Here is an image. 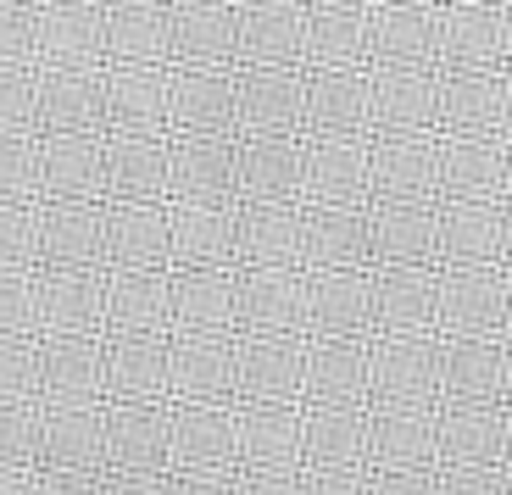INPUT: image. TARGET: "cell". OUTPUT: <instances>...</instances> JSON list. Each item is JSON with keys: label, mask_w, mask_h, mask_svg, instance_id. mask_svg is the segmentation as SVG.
I'll list each match as a JSON object with an SVG mask.
<instances>
[{"label": "cell", "mask_w": 512, "mask_h": 495, "mask_svg": "<svg viewBox=\"0 0 512 495\" xmlns=\"http://www.w3.org/2000/svg\"><path fill=\"white\" fill-rule=\"evenodd\" d=\"M412 201L435 206V134H379L368 140V206Z\"/></svg>", "instance_id": "cell-18"}, {"label": "cell", "mask_w": 512, "mask_h": 495, "mask_svg": "<svg viewBox=\"0 0 512 495\" xmlns=\"http://www.w3.org/2000/svg\"><path fill=\"white\" fill-rule=\"evenodd\" d=\"M440 6L435 0H373L368 6V67H435Z\"/></svg>", "instance_id": "cell-16"}, {"label": "cell", "mask_w": 512, "mask_h": 495, "mask_svg": "<svg viewBox=\"0 0 512 495\" xmlns=\"http://www.w3.org/2000/svg\"><path fill=\"white\" fill-rule=\"evenodd\" d=\"M307 123V67H234V134L301 140Z\"/></svg>", "instance_id": "cell-7"}, {"label": "cell", "mask_w": 512, "mask_h": 495, "mask_svg": "<svg viewBox=\"0 0 512 495\" xmlns=\"http://www.w3.org/2000/svg\"><path fill=\"white\" fill-rule=\"evenodd\" d=\"M106 206L167 201V134H101Z\"/></svg>", "instance_id": "cell-28"}, {"label": "cell", "mask_w": 512, "mask_h": 495, "mask_svg": "<svg viewBox=\"0 0 512 495\" xmlns=\"http://www.w3.org/2000/svg\"><path fill=\"white\" fill-rule=\"evenodd\" d=\"M507 39H512V12L501 6V0L440 6V56H435V67L507 73Z\"/></svg>", "instance_id": "cell-9"}, {"label": "cell", "mask_w": 512, "mask_h": 495, "mask_svg": "<svg viewBox=\"0 0 512 495\" xmlns=\"http://www.w3.org/2000/svg\"><path fill=\"white\" fill-rule=\"evenodd\" d=\"M301 473H368V407H301Z\"/></svg>", "instance_id": "cell-30"}, {"label": "cell", "mask_w": 512, "mask_h": 495, "mask_svg": "<svg viewBox=\"0 0 512 495\" xmlns=\"http://www.w3.org/2000/svg\"><path fill=\"white\" fill-rule=\"evenodd\" d=\"M34 267H39L34 206H0V273H34Z\"/></svg>", "instance_id": "cell-53"}, {"label": "cell", "mask_w": 512, "mask_h": 495, "mask_svg": "<svg viewBox=\"0 0 512 495\" xmlns=\"http://www.w3.org/2000/svg\"><path fill=\"white\" fill-rule=\"evenodd\" d=\"M507 340H440V407H507Z\"/></svg>", "instance_id": "cell-21"}, {"label": "cell", "mask_w": 512, "mask_h": 495, "mask_svg": "<svg viewBox=\"0 0 512 495\" xmlns=\"http://www.w3.org/2000/svg\"><path fill=\"white\" fill-rule=\"evenodd\" d=\"M167 262H173L167 201L106 206V273H167Z\"/></svg>", "instance_id": "cell-35"}, {"label": "cell", "mask_w": 512, "mask_h": 495, "mask_svg": "<svg viewBox=\"0 0 512 495\" xmlns=\"http://www.w3.org/2000/svg\"><path fill=\"white\" fill-rule=\"evenodd\" d=\"M368 495H435V473H368Z\"/></svg>", "instance_id": "cell-61"}, {"label": "cell", "mask_w": 512, "mask_h": 495, "mask_svg": "<svg viewBox=\"0 0 512 495\" xmlns=\"http://www.w3.org/2000/svg\"><path fill=\"white\" fill-rule=\"evenodd\" d=\"M301 206L234 201V262L240 267H295Z\"/></svg>", "instance_id": "cell-46"}, {"label": "cell", "mask_w": 512, "mask_h": 495, "mask_svg": "<svg viewBox=\"0 0 512 495\" xmlns=\"http://www.w3.org/2000/svg\"><path fill=\"white\" fill-rule=\"evenodd\" d=\"M34 495H106L95 473H34Z\"/></svg>", "instance_id": "cell-58"}, {"label": "cell", "mask_w": 512, "mask_h": 495, "mask_svg": "<svg viewBox=\"0 0 512 495\" xmlns=\"http://www.w3.org/2000/svg\"><path fill=\"white\" fill-rule=\"evenodd\" d=\"M167 67H234V6H167Z\"/></svg>", "instance_id": "cell-42"}, {"label": "cell", "mask_w": 512, "mask_h": 495, "mask_svg": "<svg viewBox=\"0 0 512 495\" xmlns=\"http://www.w3.org/2000/svg\"><path fill=\"white\" fill-rule=\"evenodd\" d=\"M234 495H301V473H234Z\"/></svg>", "instance_id": "cell-60"}, {"label": "cell", "mask_w": 512, "mask_h": 495, "mask_svg": "<svg viewBox=\"0 0 512 495\" xmlns=\"http://www.w3.org/2000/svg\"><path fill=\"white\" fill-rule=\"evenodd\" d=\"M512 89L507 73H462L435 67V128L462 140H507Z\"/></svg>", "instance_id": "cell-6"}, {"label": "cell", "mask_w": 512, "mask_h": 495, "mask_svg": "<svg viewBox=\"0 0 512 495\" xmlns=\"http://www.w3.org/2000/svg\"><path fill=\"white\" fill-rule=\"evenodd\" d=\"M106 134H167V67H106Z\"/></svg>", "instance_id": "cell-43"}, {"label": "cell", "mask_w": 512, "mask_h": 495, "mask_svg": "<svg viewBox=\"0 0 512 495\" xmlns=\"http://www.w3.org/2000/svg\"><path fill=\"white\" fill-rule=\"evenodd\" d=\"M173 334L234 340V267H167Z\"/></svg>", "instance_id": "cell-27"}, {"label": "cell", "mask_w": 512, "mask_h": 495, "mask_svg": "<svg viewBox=\"0 0 512 495\" xmlns=\"http://www.w3.org/2000/svg\"><path fill=\"white\" fill-rule=\"evenodd\" d=\"M435 495H507V468H440Z\"/></svg>", "instance_id": "cell-57"}, {"label": "cell", "mask_w": 512, "mask_h": 495, "mask_svg": "<svg viewBox=\"0 0 512 495\" xmlns=\"http://www.w3.org/2000/svg\"><path fill=\"white\" fill-rule=\"evenodd\" d=\"M34 234H39V267H101L106 273V206L101 201H39Z\"/></svg>", "instance_id": "cell-19"}, {"label": "cell", "mask_w": 512, "mask_h": 495, "mask_svg": "<svg viewBox=\"0 0 512 495\" xmlns=\"http://www.w3.org/2000/svg\"><path fill=\"white\" fill-rule=\"evenodd\" d=\"M34 128L39 134H106V67H39Z\"/></svg>", "instance_id": "cell-11"}, {"label": "cell", "mask_w": 512, "mask_h": 495, "mask_svg": "<svg viewBox=\"0 0 512 495\" xmlns=\"http://www.w3.org/2000/svg\"><path fill=\"white\" fill-rule=\"evenodd\" d=\"M373 334H435V267H368Z\"/></svg>", "instance_id": "cell-41"}, {"label": "cell", "mask_w": 512, "mask_h": 495, "mask_svg": "<svg viewBox=\"0 0 512 495\" xmlns=\"http://www.w3.org/2000/svg\"><path fill=\"white\" fill-rule=\"evenodd\" d=\"M106 473H167V401H101Z\"/></svg>", "instance_id": "cell-29"}, {"label": "cell", "mask_w": 512, "mask_h": 495, "mask_svg": "<svg viewBox=\"0 0 512 495\" xmlns=\"http://www.w3.org/2000/svg\"><path fill=\"white\" fill-rule=\"evenodd\" d=\"M173 267H234V206H167Z\"/></svg>", "instance_id": "cell-49"}, {"label": "cell", "mask_w": 512, "mask_h": 495, "mask_svg": "<svg viewBox=\"0 0 512 495\" xmlns=\"http://www.w3.org/2000/svg\"><path fill=\"white\" fill-rule=\"evenodd\" d=\"M301 67H368V6L362 0L307 6V62Z\"/></svg>", "instance_id": "cell-47"}, {"label": "cell", "mask_w": 512, "mask_h": 495, "mask_svg": "<svg viewBox=\"0 0 512 495\" xmlns=\"http://www.w3.org/2000/svg\"><path fill=\"white\" fill-rule=\"evenodd\" d=\"M0 495H34V473L0 468Z\"/></svg>", "instance_id": "cell-64"}, {"label": "cell", "mask_w": 512, "mask_h": 495, "mask_svg": "<svg viewBox=\"0 0 512 495\" xmlns=\"http://www.w3.org/2000/svg\"><path fill=\"white\" fill-rule=\"evenodd\" d=\"M39 401L34 340H0V407H28Z\"/></svg>", "instance_id": "cell-54"}, {"label": "cell", "mask_w": 512, "mask_h": 495, "mask_svg": "<svg viewBox=\"0 0 512 495\" xmlns=\"http://www.w3.org/2000/svg\"><path fill=\"white\" fill-rule=\"evenodd\" d=\"M368 223V267H429L435 262V206L373 201Z\"/></svg>", "instance_id": "cell-38"}, {"label": "cell", "mask_w": 512, "mask_h": 495, "mask_svg": "<svg viewBox=\"0 0 512 495\" xmlns=\"http://www.w3.org/2000/svg\"><path fill=\"white\" fill-rule=\"evenodd\" d=\"M440 340H507V267H435Z\"/></svg>", "instance_id": "cell-2"}, {"label": "cell", "mask_w": 512, "mask_h": 495, "mask_svg": "<svg viewBox=\"0 0 512 495\" xmlns=\"http://www.w3.org/2000/svg\"><path fill=\"white\" fill-rule=\"evenodd\" d=\"M34 73L39 67H0V134H34Z\"/></svg>", "instance_id": "cell-56"}, {"label": "cell", "mask_w": 512, "mask_h": 495, "mask_svg": "<svg viewBox=\"0 0 512 495\" xmlns=\"http://www.w3.org/2000/svg\"><path fill=\"white\" fill-rule=\"evenodd\" d=\"M307 134L368 140V67H307Z\"/></svg>", "instance_id": "cell-37"}, {"label": "cell", "mask_w": 512, "mask_h": 495, "mask_svg": "<svg viewBox=\"0 0 512 495\" xmlns=\"http://www.w3.org/2000/svg\"><path fill=\"white\" fill-rule=\"evenodd\" d=\"M301 273H329V267H368V223L346 206H301V240H295Z\"/></svg>", "instance_id": "cell-40"}, {"label": "cell", "mask_w": 512, "mask_h": 495, "mask_svg": "<svg viewBox=\"0 0 512 495\" xmlns=\"http://www.w3.org/2000/svg\"><path fill=\"white\" fill-rule=\"evenodd\" d=\"M101 401H167V340L101 334Z\"/></svg>", "instance_id": "cell-39"}, {"label": "cell", "mask_w": 512, "mask_h": 495, "mask_svg": "<svg viewBox=\"0 0 512 495\" xmlns=\"http://www.w3.org/2000/svg\"><path fill=\"white\" fill-rule=\"evenodd\" d=\"M0 67H39V6L0 0Z\"/></svg>", "instance_id": "cell-52"}, {"label": "cell", "mask_w": 512, "mask_h": 495, "mask_svg": "<svg viewBox=\"0 0 512 495\" xmlns=\"http://www.w3.org/2000/svg\"><path fill=\"white\" fill-rule=\"evenodd\" d=\"M301 351L290 334H234V407H295L301 395Z\"/></svg>", "instance_id": "cell-12"}, {"label": "cell", "mask_w": 512, "mask_h": 495, "mask_svg": "<svg viewBox=\"0 0 512 495\" xmlns=\"http://www.w3.org/2000/svg\"><path fill=\"white\" fill-rule=\"evenodd\" d=\"M234 201L301 206V140H284V134H240Z\"/></svg>", "instance_id": "cell-31"}, {"label": "cell", "mask_w": 512, "mask_h": 495, "mask_svg": "<svg viewBox=\"0 0 512 495\" xmlns=\"http://www.w3.org/2000/svg\"><path fill=\"white\" fill-rule=\"evenodd\" d=\"M507 201H435V262L440 267H501L507 262Z\"/></svg>", "instance_id": "cell-14"}, {"label": "cell", "mask_w": 512, "mask_h": 495, "mask_svg": "<svg viewBox=\"0 0 512 495\" xmlns=\"http://www.w3.org/2000/svg\"><path fill=\"white\" fill-rule=\"evenodd\" d=\"M34 368H39V407L101 401V340H84V334H39Z\"/></svg>", "instance_id": "cell-36"}, {"label": "cell", "mask_w": 512, "mask_h": 495, "mask_svg": "<svg viewBox=\"0 0 512 495\" xmlns=\"http://www.w3.org/2000/svg\"><path fill=\"white\" fill-rule=\"evenodd\" d=\"M507 407H435L440 468H507Z\"/></svg>", "instance_id": "cell-34"}, {"label": "cell", "mask_w": 512, "mask_h": 495, "mask_svg": "<svg viewBox=\"0 0 512 495\" xmlns=\"http://www.w3.org/2000/svg\"><path fill=\"white\" fill-rule=\"evenodd\" d=\"M34 462H39V401L0 407V468L34 473Z\"/></svg>", "instance_id": "cell-51"}, {"label": "cell", "mask_w": 512, "mask_h": 495, "mask_svg": "<svg viewBox=\"0 0 512 495\" xmlns=\"http://www.w3.org/2000/svg\"><path fill=\"white\" fill-rule=\"evenodd\" d=\"M234 473H301V407H234Z\"/></svg>", "instance_id": "cell-25"}, {"label": "cell", "mask_w": 512, "mask_h": 495, "mask_svg": "<svg viewBox=\"0 0 512 495\" xmlns=\"http://www.w3.org/2000/svg\"><path fill=\"white\" fill-rule=\"evenodd\" d=\"M106 67H167V6L151 0H123L101 6Z\"/></svg>", "instance_id": "cell-45"}, {"label": "cell", "mask_w": 512, "mask_h": 495, "mask_svg": "<svg viewBox=\"0 0 512 495\" xmlns=\"http://www.w3.org/2000/svg\"><path fill=\"white\" fill-rule=\"evenodd\" d=\"M34 273H0V340H39L34 323Z\"/></svg>", "instance_id": "cell-55"}, {"label": "cell", "mask_w": 512, "mask_h": 495, "mask_svg": "<svg viewBox=\"0 0 512 495\" xmlns=\"http://www.w3.org/2000/svg\"><path fill=\"white\" fill-rule=\"evenodd\" d=\"M39 201H101L106 206L101 134H39Z\"/></svg>", "instance_id": "cell-32"}, {"label": "cell", "mask_w": 512, "mask_h": 495, "mask_svg": "<svg viewBox=\"0 0 512 495\" xmlns=\"http://www.w3.org/2000/svg\"><path fill=\"white\" fill-rule=\"evenodd\" d=\"M373 407H440V334H373L368 412Z\"/></svg>", "instance_id": "cell-1"}, {"label": "cell", "mask_w": 512, "mask_h": 495, "mask_svg": "<svg viewBox=\"0 0 512 495\" xmlns=\"http://www.w3.org/2000/svg\"><path fill=\"white\" fill-rule=\"evenodd\" d=\"M435 195L440 201H507V140L435 134Z\"/></svg>", "instance_id": "cell-22"}, {"label": "cell", "mask_w": 512, "mask_h": 495, "mask_svg": "<svg viewBox=\"0 0 512 495\" xmlns=\"http://www.w3.org/2000/svg\"><path fill=\"white\" fill-rule=\"evenodd\" d=\"M173 495H234V473H223V479H173Z\"/></svg>", "instance_id": "cell-63"}, {"label": "cell", "mask_w": 512, "mask_h": 495, "mask_svg": "<svg viewBox=\"0 0 512 495\" xmlns=\"http://www.w3.org/2000/svg\"><path fill=\"white\" fill-rule=\"evenodd\" d=\"M301 495H368V473H301Z\"/></svg>", "instance_id": "cell-59"}, {"label": "cell", "mask_w": 512, "mask_h": 495, "mask_svg": "<svg viewBox=\"0 0 512 495\" xmlns=\"http://www.w3.org/2000/svg\"><path fill=\"white\" fill-rule=\"evenodd\" d=\"M240 134H167V206H234Z\"/></svg>", "instance_id": "cell-4"}, {"label": "cell", "mask_w": 512, "mask_h": 495, "mask_svg": "<svg viewBox=\"0 0 512 495\" xmlns=\"http://www.w3.org/2000/svg\"><path fill=\"white\" fill-rule=\"evenodd\" d=\"M173 134H234V67H167Z\"/></svg>", "instance_id": "cell-26"}, {"label": "cell", "mask_w": 512, "mask_h": 495, "mask_svg": "<svg viewBox=\"0 0 512 495\" xmlns=\"http://www.w3.org/2000/svg\"><path fill=\"white\" fill-rule=\"evenodd\" d=\"M167 395L173 401H229L234 407V340L167 334Z\"/></svg>", "instance_id": "cell-33"}, {"label": "cell", "mask_w": 512, "mask_h": 495, "mask_svg": "<svg viewBox=\"0 0 512 495\" xmlns=\"http://www.w3.org/2000/svg\"><path fill=\"white\" fill-rule=\"evenodd\" d=\"M234 473L229 401H167V479H223Z\"/></svg>", "instance_id": "cell-3"}, {"label": "cell", "mask_w": 512, "mask_h": 495, "mask_svg": "<svg viewBox=\"0 0 512 495\" xmlns=\"http://www.w3.org/2000/svg\"><path fill=\"white\" fill-rule=\"evenodd\" d=\"M39 67H106L101 6H39Z\"/></svg>", "instance_id": "cell-48"}, {"label": "cell", "mask_w": 512, "mask_h": 495, "mask_svg": "<svg viewBox=\"0 0 512 495\" xmlns=\"http://www.w3.org/2000/svg\"><path fill=\"white\" fill-rule=\"evenodd\" d=\"M106 495H173L167 473H106Z\"/></svg>", "instance_id": "cell-62"}, {"label": "cell", "mask_w": 512, "mask_h": 495, "mask_svg": "<svg viewBox=\"0 0 512 495\" xmlns=\"http://www.w3.org/2000/svg\"><path fill=\"white\" fill-rule=\"evenodd\" d=\"M301 206L368 212V140L301 134Z\"/></svg>", "instance_id": "cell-13"}, {"label": "cell", "mask_w": 512, "mask_h": 495, "mask_svg": "<svg viewBox=\"0 0 512 495\" xmlns=\"http://www.w3.org/2000/svg\"><path fill=\"white\" fill-rule=\"evenodd\" d=\"M101 334L167 340V334H173L167 273H106V323H101Z\"/></svg>", "instance_id": "cell-44"}, {"label": "cell", "mask_w": 512, "mask_h": 495, "mask_svg": "<svg viewBox=\"0 0 512 495\" xmlns=\"http://www.w3.org/2000/svg\"><path fill=\"white\" fill-rule=\"evenodd\" d=\"M0 206H39V134H0Z\"/></svg>", "instance_id": "cell-50"}, {"label": "cell", "mask_w": 512, "mask_h": 495, "mask_svg": "<svg viewBox=\"0 0 512 495\" xmlns=\"http://www.w3.org/2000/svg\"><path fill=\"white\" fill-rule=\"evenodd\" d=\"M307 340H373V273L368 267L307 273Z\"/></svg>", "instance_id": "cell-17"}, {"label": "cell", "mask_w": 512, "mask_h": 495, "mask_svg": "<svg viewBox=\"0 0 512 495\" xmlns=\"http://www.w3.org/2000/svg\"><path fill=\"white\" fill-rule=\"evenodd\" d=\"M34 473H95V479H106V407L101 401L39 407Z\"/></svg>", "instance_id": "cell-10"}, {"label": "cell", "mask_w": 512, "mask_h": 495, "mask_svg": "<svg viewBox=\"0 0 512 495\" xmlns=\"http://www.w3.org/2000/svg\"><path fill=\"white\" fill-rule=\"evenodd\" d=\"M34 323L39 334H84L101 340L106 273L101 267H34Z\"/></svg>", "instance_id": "cell-8"}, {"label": "cell", "mask_w": 512, "mask_h": 495, "mask_svg": "<svg viewBox=\"0 0 512 495\" xmlns=\"http://www.w3.org/2000/svg\"><path fill=\"white\" fill-rule=\"evenodd\" d=\"M295 407H368V340H307Z\"/></svg>", "instance_id": "cell-24"}, {"label": "cell", "mask_w": 512, "mask_h": 495, "mask_svg": "<svg viewBox=\"0 0 512 495\" xmlns=\"http://www.w3.org/2000/svg\"><path fill=\"white\" fill-rule=\"evenodd\" d=\"M234 334L307 340V273L301 267H234Z\"/></svg>", "instance_id": "cell-5"}, {"label": "cell", "mask_w": 512, "mask_h": 495, "mask_svg": "<svg viewBox=\"0 0 512 495\" xmlns=\"http://www.w3.org/2000/svg\"><path fill=\"white\" fill-rule=\"evenodd\" d=\"M307 62V6L245 0L234 6V67H301Z\"/></svg>", "instance_id": "cell-15"}, {"label": "cell", "mask_w": 512, "mask_h": 495, "mask_svg": "<svg viewBox=\"0 0 512 495\" xmlns=\"http://www.w3.org/2000/svg\"><path fill=\"white\" fill-rule=\"evenodd\" d=\"M435 134V67H368V140Z\"/></svg>", "instance_id": "cell-20"}, {"label": "cell", "mask_w": 512, "mask_h": 495, "mask_svg": "<svg viewBox=\"0 0 512 495\" xmlns=\"http://www.w3.org/2000/svg\"><path fill=\"white\" fill-rule=\"evenodd\" d=\"M368 473H440L435 407H373L368 412Z\"/></svg>", "instance_id": "cell-23"}]
</instances>
